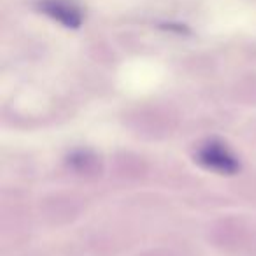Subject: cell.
Wrapping results in <instances>:
<instances>
[{
	"mask_svg": "<svg viewBox=\"0 0 256 256\" xmlns=\"http://www.w3.org/2000/svg\"><path fill=\"white\" fill-rule=\"evenodd\" d=\"M196 160L206 168L221 176H234L240 168V164L235 158V154L220 140H210L204 144L196 153Z\"/></svg>",
	"mask_w": 256,
	"mask_h": 256,
	"instance_id": "obj_1",
	"label": "cell"
},
{
	"mask_svg": "<svg viewBox=\"0 0 256 256\" xmlns=\"http://www.w3.org/2000/svg\"><path fill=\"white\" fill-rule=\"evenodd\" d=\"M37 9L51 20L62 23L65 28H79L82 25V11L68 0H40L37 2Z\"/></svg>",
	"mask_w": 256,
	"mask_h": 256,
	"instance_id": "obj_2",
	"label": "cell"
}]
</instances>
